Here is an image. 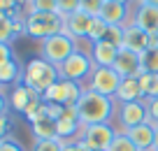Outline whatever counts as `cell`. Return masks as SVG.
Instances as JSON below:
<instances>
[{"instance_id":"cell-1","label":"cell","mask_w":158,"mask_h":151,"mask_svg":"<svg viewBox=\"0 0 158 151\" xmlns=\"http://www.w3.org/2000/svg\"><path fill=\"white\" fill-rule=\"evenodd\" d=\"M77 107V116L81 126H91V123H112L114 114H116V100L107 95H100L95 91L84 88Z\"/></svg>"},{"instance_id":"cell-2","label":"cell","mask_w":158,"mask_h":151,"mask_svg":"<svg viewBox=\"0 0 158 151\" xmlns=\"http://www.w3.org/2000/svg\"><path fill=\"white\" fill-rule=\"evenodd\" d=\"M58 79H60L58 68L54 63H49V61H44L42 56H35L23 65V84L30 86L33 91H37L40 95L47 88H51Z\"/></svg>"},{"instance_id":"cell-3","label":"cell","mask_w":158,"mask_h":151,"mask_svg":"<svg viewBox=\"0 0 158 151\" xmlns=\"http://www.w3.org/2000/svg\"><path fill=\"white\" fill-rule=\"evenodd\" d=\"M26 35L33 40H47L51 35L63 33V16L58 12H30L23 16Z\"/></svg>"},{"instance_id":"cell-4","label":"cell","mask_w":158,"mask_h":151,"mask_svg":"<svg viewBox=\"0 0 158 151\" xmlns=\"http://www.w3.org/2000/svg\"><path fill=\"white\" fill-rule=\"evenodd\" d=\"M93 70H95V63H93V58H91L89 49H81V47H79L77 51L65 61V63L58 65L60 79L77 82V84H81V86H86V82L91 79Z\"/></svg>"},{"instance_id":"cell-5","label":"cell","mask_w":158,"mask_h":151,"mask_svg":"<svg viewBox=\"0 0 158 151\" xmlns=\"http://www.w3.org/2000/svg\"><path fill=\"white\" fill-rule=\"evenodd\" d=\"M77 49H79L77 40H72L65 33H58V35H51V37H47V40L40 42V56L58 68V65L65 63Z\"/></svg>"},{"instance_id":"cell-6","label":"cell","mask_w":158,"mask_h":151,"mask_svg":"<svg viewBox=\"0 0 158 151\" xmlns=\"http://www.w3.org/2000/svg\"><path fill=\"white\" fill-rule=\"evenodd\" d=\"M149 121V109L147 100H137V103H116V114H114V123H116L118 132H126L130 128L139 126V123Z\"/></svg>"},{"instance_id":"cell-7","label":"cell","mask_w":158,"mask_h":151,"mask_svg":"<svg viewBox=\"0 0 158 151\" xmlns=\"http://www.w3.org/2000/svg\"><path fill=\"white\" fill-rule=\"evenodd\" d=\"M114 135H116V128L114 123H91L84 126L79 132V144H84L89 151H107L112 144Z\"/></svg>"},{"instance_id":"cell-8","label":"cell","mask_w":158,"mask_h":151,"mask_svg":"<svg viewBox=\"0 0 158 151\" xmlns=\"http://www.w3.org/2000/svg\"><path fill=\"white\" fill-rule=\"evenodd\" d=\"M84 93V86L77 82H68V79H58L51 88H47L42 93L44 103H56V105H65V107H74L79 103V98Z\"/></svg>"},{"instance_id":"cell-9","label":"cell","mask_w":158,"mask_h":151,"mask_svg":"<svg viewBox=\"0 0 158 151\" xmlns=\"http://www.w3.org/2000/svg\"><path fill=\"white\" fill-rule=\"evenodd\" d=\"M121 79H123V77H121L114 68H95L84 88L95 91V93H100V95L114 98L116 91H118V86H121Z\"/></svg>"},{"instance_id":"cell-10","label":"cell","mask_w":158,"mask_h":151,"mask_svg":"<svg viewBox=\"0 0 158 151\" xmlns=\"http://www.w3.org/2000/svg\"><path fill=\"white\" fill-rule=\"evenodd\" d=\"M81 121L77 116V107H65L63 116L56 121V137L60 142H77L79 140V132H81Z\"/></svg>"},{"instance_id":"cell-11","label":"cell","mask_w":158,"mask_h":151,"mask_svg":"<svg viewBox=\"0 0 158 151\" xmlns=\"http://www.w3.org/2000/svg\"><path fill=\"white\" fill-rule=\"evenodd\" d=\"M128 23H135L137 28L147 30L149 35H156L158 33V7L137 2L135 7H130V21Z\"/></svg>"},{"instance_id":"cell-12","label":"cell","mask_w":158,"mask_h":151,"mask_svg":"<svg viewBox=\"0 0 158 151\" xmlns=\"http://www.w3.org/2000/svg\"><path fill=\"white\" fill-rule=\"evenodd\" d=\"M91 19H93V16L84 14V12H72V14L63 16V33L70 35L72 40H77V42H81V40H86V35H89Z\"/></svg>"},{"instance_id":"cell-13","label":"cell","mask_w":158,"mask_h":151,"mask_svg":"<svg viewBox=\"0 0 158 151\" xmlns=\"http://www.w3.org/2000/svg\"><path fill=\"white\" fill-rule=\"evenodd\" d=\"M100 19L107 26H126L130 21V7L128 2H116V0H105Z\"/></svg>"},{"instance_id":"cell-14","label":"cell","mask_w":158,"mask_h":151,"mask_svg":"<svg viewBox=\"0 0 158 151\" xmlns=\"http://www.w3.org/2000/svg\"><path fill=\"white\" fill-rule=\"evenodd\" d=\"M121 77H139L142 74V65H139V54L130 51V49H118V56L112 65Z\"/></svg>"},{"instance_id":"cell-15","label":"cell","mask_w":158,"mask_h":151,"mask_svg":"<svg viewBox=\"0 0 158 151\" xmlns=\"http://www.w3.org/2000/svg\"><path fill=\"white\" fill-rule=\"evenodd\" d=\"M123 28H126V33H123V47L121 49H130L135 54H142V51H147L151 47V35L147 30L137 28L135 23H126Z\"/></svg>"},{"instance_id":"cell-16","label":"cell","mask_w":158,"mask_h":151,"mask_svg":"<svg viewBox=\"0 0 158 151\" xmlns=\"http://www.w3.org/2000/svg\"><path fill=\"white\" fill-rule=\"evenodd\" d=\"M37 100H42V95H40L37 91H33L30 86H26V84H16V86L12 88V93H10V107L16 109V112H21V114H26L28 107L33 103H37Z\"/></svg>"},{"instance_id":"cell-17","label":"cell","mask_w":158,"mask_h":151,"mask_svg":"<svg viewBox=\"0 0 158 151\" xmlns=\"http://www.w3.org/2000/svg\"><path fill=\"white\" fill-rule=\"evenodd\" d=\"M89 54L93 58L95 68H112L116 56H118V49L114 44H109L107 40H100L95 44H89Z\"/></svg>"},{"instance_id":"cell-18","label":"cell","mask_w":158,"mask_h":151,"mask_svg":"<svg viewBox=\"0 0 158 151\" xmlns=\"http://www.w3.org/2000/svg\"><path fill=\"white\" fill-rule=\"evenodd\" d=\"M114 100H116V103H137V100H144L142 86H139V79H137V77H126V79H121V86H118Z\"/></svg>"},{"instance_id":"cell-19","label":"cell","mask_w":158,"mask_h":151,"mask_svg":"<svg viewBox=\"0 0 158 151\" xmlns=\"http://www.w3.org/2000/svg\"><path fill=\"white\" fill-rule=\"evenodd\" d=\"M126 135L137 144L139 151H151V146H153V123H149V121L139 123V126L126 130Z\"/></svg>"},{"instance_id":"cell-20","label":"cell","mask_w":158,"mask_h":151,"mask_svg":"<svg viewBox=\"0 0 158 151\" xmlns=\"http://www.w3.org/2000/svg\"><path fill=\"white\" fill-rule=\"evenodd\" d=\"M16 84H23V65L16 58L7 61V63L0 65V86H12Z\"/></svg>"},{"instance_id":"cell-21","label":"cell","mask_w":158,"mask_h":151,"mask_svg":"<svg viewBox=\"0 0 158 151\" xmlns=\"http://www.w3.org/2000/svg\"><path fill=\"white\" fill-rule=\"evenodd\" d=\"M26 28H23V19H12V16H7V19H0V42L2 44H12L19 35H23Z\"/></svg>"},{"instance_id":"cell-22","label":"cell","mask_w":158,"mask_h":151,"mask_svg":"<svg viewBox=\"0 0 158 151\" xmlns=\"http://www.w3.org/2000/svg\"><path fill=\"white\" fill-rule=\"evenodd\" d=\"M30 132L35 140H54L56 137V121L54 119H42V121L30 123Z\"/></svg>"},{"instance_id":"cell-23","label":"cell","mask_w":158,"mask_h":151,"mask_svg":"<svg viewBox=\"0 0 158 151\" xmlns=\"http://www.w3.org/2000/svg\"><path fill=\"white\" fill-rule=\"evenodd\" d=\"M139 65H142V72L158 74V47H149L147 51H142L139 54Z\"/></svg>"},{"instance_id":"cell-24","label":"cell","mask_w":158,"mask_h":151,"mask_svg":"<svg viewBox=\"0 0 158 151\" xmlns=\"http://www.w3.org/2000/svg\"><path fill=\"white\" fill-rule=\"evenodd\" d=\"M137 79H139V86H142L144 100H153V98H158V74H147V72H142Z\"/></svg>"},{"instance_id":"cell-25","label":"cell","mask_w":158,"mask_h":151,"mask_svg":"<svg viewBox=\"0 0 158 151\" xmlns=\"http://www.w3.org/2000/svg\"><path fill=\"white\" fill-rule=\"evenodd\" d=\"M107 28H109V26L105 23L100 16H93V19H91V26H89L86 42H89V44H95V42H100V40H105V35H107Z\"/></svg>"},{"instance_id":"cell-26","label":"cell","mask_w":158,"mask_h":151,"mask_svg":"<svg viewBox=\"0 0 158 151\" xmlns=\"http://www.w3.org/2000/svg\"><path fill=\"white\" fill-rule=\"evenodd\" d=\"M107 151H139V149H137V144H135L126 132L116 130V135H114V140H112V144H109Z\"/></svg>"},{"instance_id":"cell-27","label":"cell","mask_w":158,"mask_h":151,"mask_svg":"<svg viewBox=\"0 0 158 151\" xmlns=\"http://www.w3.org/2000/svg\"><path fill=\"white\" fill-rule=\"evenodd\" d=\"M123 33H126L123 26H109V28H107V35H105V40H107L109 44H114L116 49H121V47H123Z\"/></svg>"},{"instance_id":"cell-28","label":"cell","mask_w":158,"mask_h":151,"mask_svg":"<svg viewBox=\"0 0 158 151\" xmlns=\"http://www.w3.org/2000/svg\"><path fill=\"white\" fill-rule=\"evenodd\" d=\"M30 151H63V142L58 137H54V140H35Z\"/></svg>"},{"instance_id":"cell-29","label":"cell","mask_w":158,"mask_h":151,"mask_svg":"<svg viewBox=\"0 0 158 151\" xmlns=\"http://www.w3.org/2000/svg\"><path fill=\"white\" fill-rule=\"evenodd\" d=\"M105 0H79V12H84L89 16H100Z\"/></svg>"},{"instance_id":"cell-30","label":"cell","mask_w":158,"mask_h":151,"mask_svg":"<svg viewBox=\"0 0 158 151\" xmlns=\"http://www.w3.org/2000/svg\"><path fill=\"white\" fill-rule=\"evenodd\" d=\"M26 5H28L26 14H30V12H56V0H28Z\"/></svg>"},{"instance_id":"cell-31","label":"cell","mask_w":158,"mask_h":151,"mask_svg":"<svg viewBox=\"0 0 158 151\" xmlns=\"http://www.w3.org/2000/svg\"><path fill=\"white\" fill-rule=\"evenodd\" d=\"M56 12H58L60 16L79 12V0H56Z\"/></svg>"},{"instance_id":"cell-32","label":"cell","mask_w":158,"mask_h":151,"mask_svg":"<svg viewBox=\"0 0 158 151\" xmlns=\"http://www.w3.org/2000/svg\"><path fill=\"white\" fill-rule=\"evenodd\" d=\"M0 151H26L23 144H21L16 137H5V140H0Z\"/></svg>"},{"instance_id":"cell-33","label":"cell","mask_w":158,"mask_h":151,"mask_svg":"<svg viewBox=\"0 0 158 151\" xmlns=\"http://www.w3.org/2000/svg\"><path fill=\"white\" fill-rule=\"evenodd\" d=\"M147 109H149V123L156 126V123H158V98L147 100Z\"/></svg>"},{"instance_id":"cell-34","label":"cell","mask_w":158,"mask_h":151,"mask_svg":"<svg viewBox=\"0 0 158 151\" xmlns=\"http://www.w3.org/2000/svg\"><path fill=\"white\" fill-rule=\"evenodd\" d=\"M14 58V49H12V44H2L0 42V65L7 63V61Z\"/></svg>"},{"instance_id":"cell-35","label":"cell","mask_w":158,"mask_h":151,"mask_svg":"<svg viewBox=\"0 0 158 151\" xmlns=\"http://www.w3.org/2000/svg\"><path fill=\"white\" fill-rule=\"evenodd\" d=\"M10 130H12V121H10L7 114H2V116H0V140L10 137Z\"/></svg>"},{"instance_id":"cell-36","label":"cell","mask_w":158,"mask_h":151,"mask_svg":"<svg viewBox=\"0 0 158 151\" xmlns=\"http://www.w3.org/2000/svg\"><path fill=\"white\" fill-rule=\"evenodd\" d=\"M63 151H89V149H86L84 144H79V142H65Z\"/></svg>"},{"instance_id":"cell-37","label":"cell","mask_w":158,"mask_h":151,"mask_svg":"<svg viewBox=\"0 0 158 151\" xmlns=\"http://www.w3.org/2000/svg\"><path fill=\"white\" fill-rule=\"evenodd\" d=\"M7 107H10V100H7V95L2 93V88H0V116L7 114Z\"/></svg>"},{"instance_id":"cell-38","label":"cell","mask_w":158,"mask_h":151,"mask_svg":"<svg viewBox=\"0 0 158 151\" xmlns=\"http://www.w3.org/2000/svg\"><path fill=\"white\" fill-rule=\"evenodd\" d=\"M151 151H158V123L153 126V146H151Z\"/></svg>"},{"instance_id":"cell-39","label":"cell","mask_w":158,"mask_h":151,"mask_svg":"<svg viewBox=\"0 0 158 151\" xmlns=\"http://www.w3.org/2000/svg\"><path fill=\"white\" fill-rule=\"evenodd\" d=\"M137 2H144V5H153V7H158V0H137Z\"/></svg>"},{"instance_id":"cell-40","label":"cell","mask_w":158,"mask_h":151,"mask_svg":"<svg viewBox=\"0 0 158 151\" xmlns=\"http://www.w3.org/2000/svg\"><path fill=\"white\" fill-rule=\"evenodd\" d=\"M151 47H158V33L151 35Z\"/></svg>"},{"instance_id":"cell-41","label":"cell","mask_w":158,"mask_h":151,"mask_svg":"<svg viewBox=\"0 0 158 151\" xmlns=\"http://www.w3.org/2000/svg\"><path fill=\"white\" fill-rule=\"evenodd\" d=\"M116 2H130V0H116Z\"/></svg>"},{"instance_id":"cell-42","label":"cell","mask_w":158,"mask_h":151,"mask_svg":"<svg viewBox=\"0 0 158 151\" xmlns=\"http://www.w3.org/2000/svg\"><path fill=\"white\" fill-rule=\"evenodd\" d=\"M21 2H28V0H21Z\"/></svg>"},{"instance_id":"cell-43","label":"cell","mask_w":158,"mask_h":151,"mask_svg":"<svg viewBox=\"0 0 158 151\" xmlns=\"http://www.w3.org/2000/svg\"><path fill=\"white\" fill-rule=\"evenodd\" d=\"M0 88H2V86H0Z\"/></svg>"}]
</instances>
